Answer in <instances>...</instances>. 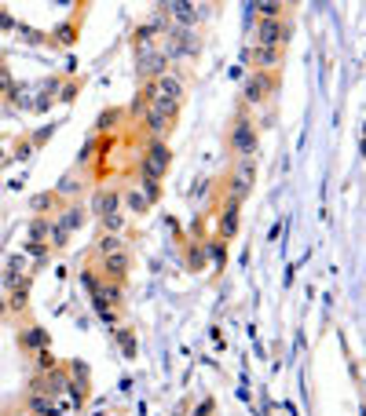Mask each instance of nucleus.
I'll return each instance as SVG.
<instances>
[{"mask_svg": "<svg viewBox=\"0 0 366 416\" xmlns=\"http://www.w3.org/2000/svg\"><path fill=\"white\" fill-rule=\"evenodd\" d=\"M227 146H231L234 157H257L260 153V132H257V121H253L249 106H238V117H234Z\"/></svg>", "mask_w": 366, "mask_h": 416, "instance_id": "obj_1", "label": "nucleus"}, {"mask_svg": "<svg viewBox=\"0 0 366 416\" xmlns=\"http://www.w3.org/2000/svg\"><path fill=\"white\" fill-rule=\"evenodd\" d=\"M176 117H179V103H162V99L147 103V110H143V128H147V136H150V139H165L172 128H176Z\"/></svg>", "mask_w": 366, "mask_h": 416, "instance_id": "obj_2", "label": "nucleus"}, {"mask_svg": "<svg viewBox=\"0 0 366 416\" xmlns=\"http://www.w3.org/2000/svg\"><path fill=\"white\" fill-rule=\"evenodd\" d=\"M169 168H172V150H169V143L165 139H150L143 146V153H139V176L162 183L169 176Z\"/></svg>", "mask_w": 366, "mask_h": 416, "instance_id": "obj_3", "label": "nucleus"}, {"mask_svg": "<svg viewBox=\"0 0 366 416\" xmlns=\"http://www.w3.org/2000/svg\"><path fill=\"white\" fill-rule=\"evenodd\" d=\"M279 91V77L274 73H260V70H253L246 81H242V106H260V103H267L271 95Z\"/></svg>", "mask_w": 366, "mask_h": 416, "instance_id": "obj_4", "label": "nucleus"}, {"mask_svg": "<svg viewBox=\"0 0 366 416\" xmlns=\"http://www.w3.org/2000/svg\"><path fill=\"white\" fill-rule=\"evenodd\" d=\"M290 37H293V22L290 19H279V22H257V29H253V48H279V51H286V44H290Z\"/></svg>", "mask_w": 366, "mask_h": 416, "instance_id": "obj_5", "label": "nucleus"}, {"mask_svg": "<svg viewBox=\"0 0 366 416\" xmlns=\"http://www.w3.org/2000/svg\"><path fill=\"white\" fill-rule=\"evenodd\" d=\"M66 383H70V369L66 365H55L48 372H37L34 380H29V391L26 395H48V398H59L66 391Z\"/></svg>", "mask_w": 366, "mask_h": 416, "instance_id": "obj_6", "label": "nucleus"}, {"mask_svg": "<svg viewBox=\"0 0 366 416\" xmlns=\"http://www.w3.org/2000/svg\"><path fill=\"white\" fill-rule=\"evenodd\" d=\"M96 267L107 281H125L129 270H132V252L121 248V252H110V255H96Z\"/></svg>", "mask_w": 366, "mask_h": 416, "instance_id": "obj_7", "label": "nucleus"}, {"mask_svg": "<svg viewBox=\"0 0 366 416\" xmlns=\"http://www.w3.org/2000/svg\"><path fill=\"white\" fill-rule=\"evenodd\" d=\"M162 11H165L179 29H194V26L205 19V11H202L198 4H187V0H169V4H162Z\"/></svg>", "mask_w": 366, "mask_h": 416, "instance_id": "obj_8", "label": "nucleus"}, {"mask_svg": "<svg viewBox=\"0 0 366 416\" xmlns=\"http://www.w3.org/2000/svg\"><path fill=\"white\" fill-rule=\"evenodd\" d=\"M117 205H121V190H114V186H99L96 194H92V201H88V212L96 215V219H103V215L117 212Z\"/></svg>", "mask_w": 366, "mask_h": 416, "instance_id": "obj_9", "label": "nucleus"}, {"mask_svg": "<svg viewBox=\"0 0 366 416\" xmlns=\"http://www.w3.org/2000/svg\"><path fill=\"white\" fill-rule=\"evenodd\" d=\"M92 303H107V307H121L125 303V281H107L99 278L96 293H92Z\"/></svg>", "mask_w": 366, "mask_h": 416, "instance_id": "obj_10", "label": "nucleus"}, {"mask_svg": "<svg viewBox=\"0 0 366 416\" xmlns=\"http://www.w3.org/2000/svg\"><path fill=\"white\" fill-rule=\"evenodd\" d=\"M282 55L286 51H279V48H249V62L260 70V73H274L282 66Z\"/></svg>", "mask_w": 366, "mask_h": 416, "instance_id": "obj_11", "label": "nucleus"}, {"mask_svg": "<svg viewBox=\"0 0 366 416\" xmlns=\"http://www.w3.org/2000/svg\"><path fill=\"white\" fill-rule=\"evenodd\" d=\"M139 73L147 81H158L162 73H169V59L162 55V48H154L150 55H139Z\"/></svg>", "mask_w": 366, "mask_h": 416, "instance_id": "obj_12", "label": "nucleus"}, {"mask_svg": "<svg viewBox=\"0 0 366 416\" xmlns=\"http://www.w3.org/2000/svg\"><path fill=\"white\" fill-rule=\"evenodd\" d=\"M238 208H242V205H234V201H224V205H220V215H217V230H220V234H217V238L227 241V238L238 234Z\"/></svg>", "mask_w": 366, "mask_h": 416, "instance_id": "obj_13", "label": "nucleus"}, {"mask_svg": "<svg viewBox=\"0 0 366 416\" xmlns=\"http://www.w3.org/2000/svg\"><path fill=\"white\" fill-rule=\"evenodd\" d=\"M55 223H59V227H66V230L74 234V230H81L84 223H88V208H81V201H74V205H63V212L55 215Z\"/></svg>", "mask_w": 366, "mask_h": 416, "instance_id": "obj_14", "label": "nucleus"}, {"mask_svg": "<svg viewBox=\"0 0 366 416\" xmlns=\"http://www.w3.org/2000/svg\"><path fill=\"white\" fill-rule=\"evenodd\" d=\"M253 183L257 179H246V176H227V198L224 201H234V205H242V201H246L249 194H253Z\"/></svg>", "mask_w": 366, "mask_h": 416, "instance_id": "obj_15", "label": "nucleus"}, {"mask_svg": "<svg viewBox=\"0 0 366 416\" xmlns=\"http://www.w3.org/2000/svg\"><path fill=\"white\" fill-rule=\"evenodd\" d=\"M249 8H257V22H279L290 11V4H282V0H260V4H249Z\"/></svg>", "mask_w": 366, "mask_h": 416, "instance_id": "obj_16", "label": "nucleus"}, {"mask_svg": "<svg viewBox=\"0 0 366 416\" xmlns=\"http://www.w3.org/2000/svg\"><path fill=\"white\" fill-rule=\"evenodd\" d=\"M77 37H81V22L77 19H66L63 26L51 29V44H59V48H70Z\"/></svg>", "mask_w": 366, "mask_h": 416, "instance_id": "obj_17", "label": "nucleus"}, {"mask_svg": "<svg viewBox=\"0 0 366 416\" xmlns=\"http://www.w3.org/2000/svg\"><path fill=\"white\" fill-rule=\"evenodd\" d=\"M26 412L29 416H59V405L48 395H26Z\"/></svg>", "mask_w": 366, "mask_h": 416, "instance_id": "obj_18", "label": "nucleus"}, {"mask_svg": "<svg viewBox=\"0 0 366 416\" xmlns=\"http://www.w3.org/2000/svg\"><path fill=\"white\" fill-rule=\"evenodd\" d=\"M29 208H34L37 215H51L59 208V194H55V190H41V194L29 198Z\"/></svg>", "mask_w": 366, "mask_h": 416, "instance_id": "obj_19", "label": "nucleus"}, {"mask_svg": "<svg viewBox=\"0 0 366 416\" xmlns=\"http://www.w3.org/2000/svg\"><path fill=\"white\" fill-rule=\"evenodd\" d=\"M48 329H41V325H29L22 336H19V347H26V350H41V347H48Z\"/></svg>", "mask_w": 366, "mask_h": 416, "instance_id": "obj_20", "label": "nucleus"}, {"mask_svg": "<svg viewBox=\"0 0 366 416\" xmlns=\"http://www.w3.org/2000/svg\"><path fill=\"white\" fill-rule=\"evenodd\" d=\"M205 245V260H212V267H224L227 263V241L224 238H209Z\"/></svg>", "mask_w": 366, "mask_h": 416, "instance_id": "obj_21", "label": "nucleus"}, {"mask_svg": "<svg viewBox=\"0 0 366 416\" xmlns=\"http://www.w3.org/2000/svg\"><path fill=\"white\" fill-rule=\"evenodd\" d=\"M183 260H187V270H205V245L191 241L187 248H183Z\"/></svg>", "mask_w": 366, "mask_h": 416, "instance_id": "obj_22", "label": "nucleus"}, {"mask_svg": "<svg viewBox=\"0 0 366 416\" xmlns=\"http://www.w3.org/2000/svg\"><path fill=\"white\" fill-rule=\"evenodd\" d=\"M121 248H129L125 234H99V241H96V255H110V252H121Z\"/></svg>", "mask_w": 366, "mask_h": 416, "instance_id": "obj_23", "label": "nucleus"}, {"mask_svg": "<svg viewBox=\"0 0 366 416\" xmlns=\"http://www.w3.org/2000/svg\"><path fill=\"white\" fill-rule=\"evenodd\" d=\"M136 190L143 194V201H147V205H158V201H162V183H158V179L139 176V186H136Z\"/></svg>", "mask_w": 366, "mask_h": 416, "instance_id": "obj_24", "label": "nucleus"}, {"mask_svg": "<svg viewBox=\"0 0 366 416\" xmlns=\"http://www.w3.org/2000/svg\"><path fill=\"white\" fill-rule=\"evenodd\" d=\"M26 307H29V278L8 293V310H26Z\"/></svg>", "mask_w": 366, "mask_h": 416, "instance_id": "obj_25", "label": "nucleus"}, {"mask_svg": "<svg viewBox=\"0 0 366 416\" xmlns=\"http://www.w3.org/2000/svg\"><path fill=\"white\" fill-rule=\"evenodd\" d=\"M48 234H51V215H37L29 223V241H44L48 245Z\"/></svg>", "mask_w": 366, "mask_h": 416, "instance_id": "obj_26", "label": "nucleus"}, {"mask_svg": "<svg viewBox=\"0 0 366 416\" xmlns=\"http://www.w3.org/2000/svg\"><path fill=\"white\" fill-rule=\"evenodd\" d=\"M99 223H103V234H125V212H121V208L110 212V215H103Z\"/></svg>", "mask_w": 366, "mask_h": 416, "instance_id": "obj_27", "label": "nucleus"}, {"mask_svg": "<svg viewBox=\"0 0 366 416\" xmlns=\"http://www.w3.org/2000/svg\"><path fill=\"white\" fill-rule=\"evenodd\" d=\"M84 183L77 179V176H63V179H59V186H55V194H59V201H63V198H70V194H77V190H81Z\"/></svg>", "mask_w": 366, "mask_h": 416, "instance_id": "obj_28", "label": "nucleus"}, {"mask_svg": "<svg viewBox=\"0 0 366 416\" xmlns=\"http://www.w3.org/2000/svg\"><path fill=\"white\" fill-rule=\"evenodd\" d=\"M234 176H246V179H257V157H234Z\"/></svg>", "mask_w": 366, "mask_h": 416, "instance_id": "obj_29", "label": "nucleus"}, {"mask_svg": "<svg viewBox=\"0 0 366 416\" xmlns=\"http://www.w3.org/2000/svg\"><path fill=\"white\" fill-rule=\"evenodd\" d=\"M121 198H125V205H129V212H136V215H143L150 205L143 201V194H139V190L132 186V190H125V194H121Z\"/></svg>", "mask_w": 366, "mask_h": 416, "instance_id": "obj_30", "label": "nucleus"}, {"mask_svg": "<svg viewBox=\"0 0 366 416\" xmlns=\"http://www.w3.org/2000/svg\"><path fill=\"white\" fill-rule=\"evenodd\" d=\"M70 245V230L59 227V223H51V234H48V248H66Z\"/></svg>", "mask_w": 366, "mask_h": 416, "instance_id": "obj_31", "label": "nucleus"}, {"mask_svg": "<svg viewBox=\"0 0 366 416\" xmlns=\"http://www.w3.org/2000/svg\"><path fill=\"white\" fill-rule=\"evenodd\" d=\"M117 121H121V110H103L96 121V132H110V128H117Z\"/></svg>", "mask_w": 366, "mask_h": 416, "instance_id": "obj_32", "label": "nucleus"}, {"mask_svg": "<svg viewBox=\"0 0 366 416\" xmlns=\"http://www.w3.org/2000/svg\"><path fill=\"white\" fill-rule=\"evenodd\" d=\"M117 343L125 347V355H129V358H136V336H132V329L121 325V329H117Z\"/></svg>", "mask_w": 366, "mask_h": 416, "instance_id": "obj_33", "label": "nucleus"}, {"mask_svg": "<svg viewBox=\"0 0 366 416\" xmlns=\"http://www.w3.org/2000/svg\"><path fill=\"white\" fill-rule=\"evenodd\" d=\"M59 365V358L51 355V347H41L37 350V372H48V369H55Z\"/></svg>", "mask_w": 366, "mask_h": 416, "instance_id": "obj_34", "label": "nucleus"}, {"mask_svg": "<svg viewBox=\"0 0 366 416\" xmlns=\"http://www.w3.org/2000/svg\"><path fill=\"white\" fill-rule=\"evenodd\" d=\"M22 252H29V255H34V260H44V255L51 252L44 241H22Z\"/></svg>", "mask_w": 366, "mask_h": 416, "instance_id": "obj_35", "label": "nucleus"}, {"mask_svg": "<svg viewBox=\"0 0 366 416\" xmlns=\"http://www.w3.org/2000/svg\"><path fill=\"white\" fill-rule=\"evenodd\" d=\"M29 153H34V146H29V139H19V143H15V153L8 157V161H26Z\"/></svg>", "mask_w": 366, "mask_h": 416, "instance_id": "obj_36", "label": "nucleus"}, {"mask_svg": "<svg viewBox=\"0 0 366 416\" xmlns=\"http://www.w3.org/2000/svg\"><path fill=\"white\" fill-rule=\"evenodd\" d=\"M96 314H99V318H103V322H107V325H110V329H114V325H117V310H114V307H107V303H96Z\"/></svg>", "mask_w": 366, "mask_h": 416, "instance_id": "obj_37", "label": "nucleus"}, {"mask_svg": "<svg viewBox=\"0 0 366 416\" xmlns=\"http://www.w3.org/2000/svg\"><path fill=\"white\" fill-rule=\"evenodd\" d=\"M77 91H81V84H77V81H70V84L59 88V99H63V103H74V99H77Z\"/></svg>", "mask_w": 366, "mask_h": 416, "instance_id": "obj_38", "label": "nucleus"}, {"mask_svg": "<svg viewBox=\"0 0 366 416\" xmlns=\"http://www.w3.org/2000/svg\"><path fill=\"white\" fill-rule=\"evenodd\" d=\"M51 132H55V124H44V128H41V132H37L34 139H29V146H34V150H37V146H44V143L51 139Z\"/></svg>", "mask_w": 366, "mask_h": 416, "instance_id": "obj_39", "label": "nucleus"}, {"mask_svg": "<svg viewBox=\"0 0 366 416\" xmlns=\"http://www.w3.org/2000/svg\"><path fill=\"white\" fill-rule=\"evenodd\" d=\"M0 281H4V289L11 293V289H19V285L26 281V274H11V270H4V278H0Z\"/></svg>", "mask_w": 366, "mask_h": 416, "instance_id": "obj_40", "label": "nucleus"}, {"mask_svg": "<svg viewBox=\"0 0 366 416\" xmlns=\"http://www.w3.org/2000/svg\"><path fill=\"white\" fill-rule=\"evenodd\" d=\"M92 157H96V139H88V143L81 146V153H77V161H81V165H88V161H92Z\"/></svg>", "mask_w": 366, "mask_h": 416, "instance_id": "obj_41", "label": "nucleus"}, {"mask_svg": "<svg viewBox=\"0 0 366 416\" xmlns=\"http://www.w3.org/2000/svg\"><path fill=\"white\" fill-rule=\"evenodd\" d=\"M4 270H11V274H22V270H26V260H22V255H11Z\"/></svg>", "mask_w": 366, "mask_h": 416, "instance_id": "obj_42", "label": "nucleus"}, {"mask_svg": "<svg viewBox=\"0 0 366 416\" xmlns=\"http://www.w3.org/2000/svg\"><path fill=\"white\" fill-rule=\"evenodd\" d=\"M212 409H217V402H212V398H205V402H202V405L194 409V416H209Z\"/></svg>", "mask_w": 366, "mask_h": 416, "instance_id": "obj_43", "label": "nucleus"}, {"mask_svg": "<svg viewBox=\"0 0 366 416\" xmlns=\"http://www.w3.org/2000/svg\"><path fill=\"white\" fill-rule=\"evenodd\" d=\"M15 81L8 77V70H0V95H8V88H11Z\"/></svg>", "mask_w": 366, "mask_h": 416, "instance_id": "obj_44", "label": "nucleus"}, {"mask_svg": "<svg viewBox=\"0 0 366 416\" xmlns=\"http://www.w3.org/2000/svg\"><path fill=\"white\" fill-rule=\"evenodd\" d=\"M0 29H11V15L4 8H0Z\"/></svg>", "mask_w": 366, "mask_h": 416, "instance_id": "obj_45", "label": "nucleus"}, {"mask_svg": "<svg viewBox=\"0 0 366 416\" xmlns=\"http://www.w3.org/2000/svg\"><path fill=\"white\" fill-rule=\"evenodd\" d=\"M0 165H8V153H4V146H0Z\"/></svg>", "mask_w": 366, "mask_h": 416, "instance_id": "obj_46", "label": "nucleus"}, {"mask_svg": "<svg viewBox=\"0 0 366 416\" xmlns=\"http://www.w3.org/2000/svg\"><path fill=\"white\" fill-rule=\"evenodd\" d=\"M88 416H107V412H103V409H96V412H88Z\"/></svg>", "mask_w": 366, "mask_h": 416, "instance_id": "obj_47", "label": "nucleus"}, {"mask_svg": "<svg viewBox=\"0 0 366 416\" xmlns=\"http://www.w3.org/2000/svg\"><path fill=\"white\" fill-rule=\"evenodd\" d=\"M4 310H8V303H0V314H4Z\"/></svg>", "mask_w": 366, "mask_h": 416, "instance_id": "obj_48", "label": "nucleus"}, {"mask_svg": "<svg viewBox=\"0 0 366 416\" xmlns=\"http://www.w3.org/2000/svg\"><path fill=\"white\" fill-rule=\"evenodd\" d=\"M15 416H29V412H15Z\"/></svg>", "mask_w": 366, "mask_h": 416, "instance_id": "obj_49", "label": "nucleus"}, {"mask_svg": "<svg viewBox=\"0 0 366 416\" xmlns=\"http://www.w3.org/2000/svg\"><path fill=\"white\" fill-rule=\"evenodd\" d=\"M0 70H4V59H0Z\"/></svg>", "mask_w": 366, "mask_h": 416, "instance_id": "obj_50", "label": "nucleus"}]
</instances>
